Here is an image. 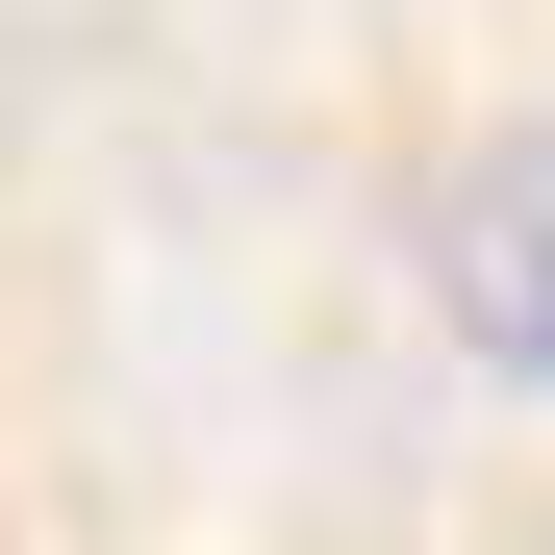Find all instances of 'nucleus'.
Listing matches in <instances>:
<instances>
[{
  "label": "nucleus",
  "instance_id": "f257e3e1",
  "mask_svg": "<svg viewBox=\"0 0 555 555\" xmlns=\"http://www.w3.org/2000/svg\"><path fill=\"white\" fill-rule=\"evenodd\" d=\"M429 278H454V328H480L505 379H555V127L454 152V203H429Z\"/></svg>",
  "mask_w": 555,
  "mask_h": 555
}]
</instances>
